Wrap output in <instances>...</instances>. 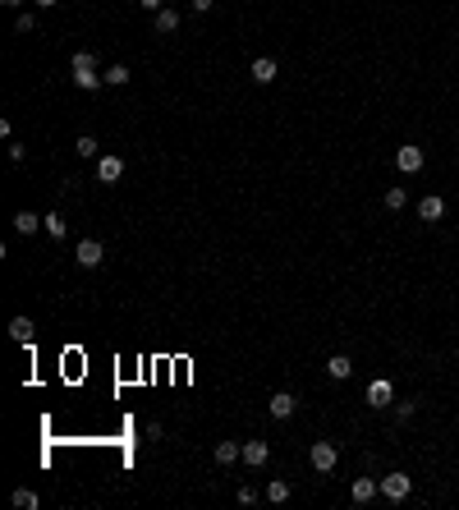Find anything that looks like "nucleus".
<instances>
[{
  "label": "nucleus",
  "mask_w": 459,
  "mask_h": 510,
  "mask_svg": "<svg viewBox=\"0 0 459 510\" xmlns=\"http://www.w3.org/2000/svg\"><path fill=\"white\" fill-rule=\"evenodd\" d=\"M308 460H313V469H317V474H331V469H336V460H340V451L331 442H313Z\"/></svg>",
  "instance_id": "7ed1b4c3"
},
{
  "label": "nucleus",
  "mask_w": 459,
  "mask_h": 510,
  "mask_svg": "<svg viewBox=\"0 0 459 510\" xmlns=\"http://www.w3.org/2000/svg\"><path fill=\"white\" fill-rule=\"evenodd\" d=\"M33 5H42V10H51V5H55V0H33Z\"/></svg>",
  "instance_id": "cd10ccee"
},
{
  "label": "nucleus",
  "mask_w": 459,
  "mask_h": 510,
  "mask_svg": "<svg viewBox=\"0 0 459 510\" xmlns=\"http://www.w3.org/2000/svg\"><path fill=\"white\" fill-rule=\"evenodd\" d=\"M266 410H271V419H289V414L299 410V400L289 396V391H276V396L266 400Z\"/></svg>",
  "instance_id": "423d86ee"
},
{
  "label": "nucleus",
  "mask_w": 459,
  "mask_h": 510,
  "mask_svg": "<svg viewBox=\"0 0 459 510\" xmlns=\"http://www.w3.org/2000/svg\"><path fill=\"white\" fill-rule=\"evenodd\" d=\"M0 5H10V10H19V5H23V0H0Z\"/></svg>",
  "instance_id": "bb28decb"
},
{
  "label": "nucleus",
  "mask_w": 459,
  "mask_h": 510,
  "mask_svg": "<svg viewBox=\"0 0 459 510\" xmlns=\"http://www.w3.org/2000/svg\"><path fill=\"white\" fill-rule=\"evenodd\" d=\"M266 460H271V446L266 442H243V465L248 469H262Z\"/></svg>",
  "instance_id": "0eeeda50"
},
{
  "label": "nucleus",
  "mask_w": 459,
  "mask_h": 510,
  "mask_svg": "<svg viewBox=\"0 0 459 510\" xmlns=\"http://www.w3.org/2000/svg\"><path fill=\"white\" fill-rule=\"evenodd\" d=\"M418 216H423V221H441V216H446V198H437V193L423 198L418 202Z\"/></svg>",
  "instance_id": "9b49d317"
},
{
  "label": "nucleus",
  "mask_w": 459,
  "mask_h": 510,
  "mask_svg": "<svg viewBox=\"0 0 459 510\" xmlns=\"http://www.w3.org/2000/svg\"><path fill=\"white\" fill-rule=\"evenodd\" d=\"M405 202H409V193H405V189H391V193H386V207H391V211H400Z\"/></svg>",
  "instance_id": "5701e85b"
},
{
  "label": "nucleus",
  "mask_w": 459,
  "mask_h": 510,
  "mask_svg": "<svg viewBox=\"0 0 459 510\" xmlns=\"http://www.w3.org/2000/svg\"><path fill=\"white\" fill-rule=\"evenodd\" d=\"M211 5H216V0H193V10H197V14H207Z\"/></svg>",
  "instance_id": "a878e982"
},
{
  "label": "nucleus",
  "mask_w": 459,
  "mask_h": 510,
  "mask_svg": "<svg viewBox=\"0 0 459 510\" xmlns=\"http://www.w3.org/2000/svg\"><path fill=\"white\" fill-rule=\"evenodd\" d=\"M243 460V446L239 442H216V465H234Z\"/></svg>",
  "instance_id": "ddd939ff"
},
{
  "label": "nucleus",
  "mask_w": 459,
  "mask_h": 510,
  "mask_svg": "<svg viewBox=\"0 0 459 510\" xmlns=\"http://www.w3.org/2000/svg\"><path fill=\"white\" fill-rule=\"evenodd\" d=\"M266 501H276V506L289 501V483H285V478H271V483H266Z\"/></svg>",
  "instance_id": "a211bd4d"
},
{
  "label": "nucleus",
  "mask_w": 459,
  "mask_h": 510,
  "mask_svg": "<svg viewBox=\"0 0 459 510\" xmlns=\"http://www.w3.org/2000/svg\"><path fill=\"white\" fill-rule=\"evenodd\" d=\"M14 28H19V33L28 37V33H33V28H37V19H33V14H19V19H14Z\"/></svg>",
  "instance_id": "b1692460"
},
{
  "label": "nucleus",
  "mask_w": 459,
  "mask_h": 510,
  "mask_svg": "<svg viewBox=\"0 0 459 510\" xmlns=\"http://www.w3.org/2000/svg\"><path fill=\"white\" fill-rule=\"evenodd\" d=\"M120 175H124L120 156H97V184H115Z\"/></svg>",
  "instance_id": "39448f33"
},
{
  "label": "nucleus",
  "mask_w": 459,
  "mask_h": 510,
  "mask_svg": "<svg viewBox=\"0 0 459 510\" xmlns=\"http://www.w3.org/2000/svg\"><path fill=\"white\" fill-rule=\"evenodd\" d=\"M14 506H19V510H37V492L33 488H19V492H14Z\"/></svg>",
  "instance_id": "412c9836"
},
{
  "label": "nucleus",
  "mask_w": 459,
  "mask_h": 510,
  "mask_svg": "<svg viewBox=\"0 0 459 510\" xmlns=\"http://www.w3.org/2000/svg\"><path fill=\"white\" fill-rule=\"evenodd\" d=\"M391 400H395V387H391L386 377H377V382L368 387V405H377V410H382V405H391Z\"/></svg>",
  "instance_id": "1a4fd4ad"
},
{
  "label": "nucleus",
  "mask_w": 459,
  "mask_h": 510,
  "mask_svg": "<svg viewBox=\"0 0 459 510\" xmlns=\"http://www.w3.org/2000/svg\"><path fill=\"white\" fill-rule=\"evenodd\" d=\"M138 5H142V10H152V14H156V10H165V0H138Z\"/></svg>",
  "instance_id": "393cba45"
},
{
  "label": "nucleus",
  "mask_w": 459,
  "mask_h": 510,
  "mask_svg": "<svg viewBox=\"0 0 459 510\" xmlns=\"http://www.w3.org/2000/svg\"><path fill=\"white\" fill-rule=\"evenodd\" d=\"M326 373H331L336 382H345V377L354 373V359H349V354H331V359H326Z\"/></svg>",
  "instance_id": "f8f14e48"
},
{
  "label": "nucleus",
  "mask_w": 459,
  "mask_h": 510,
  "mask_svg": "<svg viewBox=\"0 0 459 510\" xmlns=\"http://www.w3.org/2000/svg\"><path fill=\"white\" fill-rule=\"evenodd\" d=\"M179 28V14L175 10H156V33H175Z\"/></svg>",
  "instance_id": "6ab92c4d"
},
{
  "label": "nucleus",
  "mask_w": 459,
  "mask_h": 510,
  "mask_svg": "<svg viewBox=\"0 0 459 510\" xmlns=\"http://www.w3.org/2000/svg\"><path fill=\"white\" fill-rule=\"evenodd\" d=\"M377 492H382V483H372V478H354L349 497H354V506H363V501H372Z\"/></svg>",
  "instance_id": "9d476101"
},
{
  "label": "nucleus",
  "mask_w": 459,
  "mask_h": 510,
  "mask_svg": "<svg viewBox=\"0 0 459 510\" xmlns=\"http://www.w3.org/2000/svg\"><path fill=\"white\" fill-rule=\"evenodd\" d=\"M74 257H78V267H101L106 262V248H101V239H78V248H74Z\"/></svg>",
  "instance_id": "f03ea898"
},
{
  "label": "nucleus",
  "mask_w": 459,
  "mask_h": 510,
  "mask_svg": "<svg viewBox=\"0 0 459 510\" xmlns=\"http://www.w3.org/2000/svg\"><path fill=\"white\" fill-rule=\"evenodd\" d=\"M395 166L405 170V175H418V170H423V147H414V143L395 147Z\"/></svg>",
  "instance_id": "20e7f679"
},
{
  "label": "nucleus",
  "mask_w": 459,
  "mask_h": 510,
  "mask_svg": "<svg viewBox=\"0 0 459 510\" xmlns=\"http://www.w3.org/2000/svg\"><path fill=\"white\" fill-rule=\"evenodd\" d=\"M69 65H74V74H97V56H92V51H78Z\"/></svg>",
  "instance_id": "f3484780"
},
{
  "label": "nucleus",
  "mask_w": 459,
  "mask_h": 510,
  "mask_svg": "<svg viewBox=\"0 0 459 510\" xmlns=\"http://www.w3.org/2000/svg\"><path fill=\"white\" fill-rule=\"evenodd\" d=\"M42 230L51 234V239H65V230H69V221L60 216V211H51V216H42Z\"/></svg>",
  "instance_id": "4468645a"
},
{
  "label": "nucleus",
  "mask_w": 459,
  "mask_h": 510,
  "mask_svg": "<svg viewBox=\"0 0 459 510\" xmlns=\"http://www.w3.org/2000/svg\"><path fill=\"white\" fill-rule=\"evenodd\" d=\"M106 83H110V88H124V83H129V69H124V65H110L106 69Z\"/></svg>",
  "instance_id": "4be33fe9"
},
{
  "label": "nucleus",
  "mask_w": 459,
  "mask_h": 510,
  "mask_svg": "<svg viewBox=\"0 0 459 510\" xmlns=\"http://www.w3.org/2000/svg\"><path fill=\"white\" fill-rule=\"evenodd\" d=\"M14 230H19V234L42 230V216H33V211H19V216H14Z\"/></svg>",
  "instance_id": "dca6fc26"
},
{
  "label": "nucleus",
  "mask_w": 459,
  "mask_h": 510,
  "mask_svg": "<svg viewBox=\"0 0 459 510\" xmlns=\"http://www.w3.org/2000/svg\"><path fill=\"white\" fill-rule=\"evenodd\" d=\"M377 483H382V497L386 501H405L409 492H414V478L400 474V469H395V474H386V478H377Z\"/></svg>",
  "instance_id": "f257e3e1"
},
{
  "label": "nucleus",
  "mask_w": 459,
  "mask_h": 510,
  "mask_svg": "<svg viewBox=\"0 0 459 510\" xmlns=\"http://www.w3.org/2000/svg\"><path fill=\"white\" fill-rule=\"evenodd\" d=\"M33 331H37V327H33L28 317H14V322H10V336H14L19 345H28V340H33Z\"/></svg>",
  "instance_id": "2eb2a0df"
},
{
  "label": "nucleus",
  "mask_w": 459,
  "mask_h": 510,
  "mask_svg": "<svg viewBox=\"0 0 459 510\" xmlns=\"http://www.w3.org/2000/svg\"><path fill=\"white\" fill-rule=\"evenodd\" d=\"M74 152H78V156H97V152H101V143L92 138V133H83V138L74 143Z\"/></svg>",
  "instance_id": "aec40b11"
},
{
  "label": "nucleus",
  "mask_w": 459,
  "mask_h": 510,
  "mask_svg": "<svg viewBox=\"0 0 459 510\" xmlns=\"http://www.w3.org/2000/svg\"><path fill=\"white\" fill-rule=\"evenodd\" d=\"M248 74H253V83H276V74H280V69H276L271 56H262V60H253V65H248Z\"/></svg>",
  "instance_id": "6e6552de"
}]
</instances>
